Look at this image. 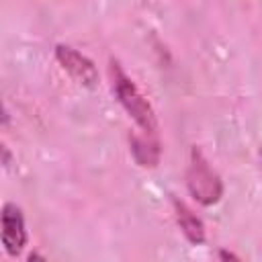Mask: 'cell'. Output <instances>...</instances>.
<instances>
[{"instance_id": "1", "label": "cell", "mask_w": 262, "mask_h": 262, "mask_svg": "<svg viewBox=\"0 0 262 262\" xmlns=\"http://www.w3.org/2000/svg\"><path fill=\"white\" fill-rule=\"evenodd\" d=\"M108 78H111V88L117 100L127 111V115L135 121L141 133L149 137H158V121H156V113L151 104L141 94V90L135 86V82L125 74V70L121 68L117 59H111L108 63Z\"/></svg>"}, {"instance_id": "7", "label": "cell", "mask_w": 262, "mask_h": 262, "mask_svg": "<svg viewBox=\"0 0 262 262\" xmlns=\"http://www.w3.org/2000/svg\"><path fill=\"white\" fill-rule=\"evenodd\" d=\"M219 262H242L233 252H229V250H221L219 252Z\"/></svg>"}, {"instance_id": "4", "label": "cell", "mask_w": 262, "mask_h": 262, "mask_svg": "<svg viewBox=\"0 0 262 262\" xmlns=\"http://www.w3.org/2000/svg\"><path fill=\"white\" fill-rule=\"evenodd\" d=\"M55 57L61 63V68L82 86L94 88L98 84V72L96 66L92 63V59H88L86 55H82L78 49L70 47V45H57L55 47Z\"/></svg>"}, {"instance_id": "6", "label": "cell", "mask_w": 262, "mask_h": 262, "mask_svg": "<svg viewBox=\"0 0 262 262\" xmlns=\"http://www.w3.org/2000/svg\"><path fill=\"white\" fill-rule=\"evenodd\" d=\"M131 151L141 166H156L160 160V143L158 137L149 135H133L131 137Z\"/></svg>"}, {"instance_id": "3", "label": "cell", "mask_w": 262, "mask_h": 262, "mask_svg": "<svg viewBox=\"0 0 262 262\" xmlns=\"http://www.w3.org/2000/svg\"><path fill=\"white\" fill-rule=\"evenodd\" d=\"M0 223H2V246L6 254L18 256L27 244V229L20 207L14 203H4L0 213Z\"/></svg>"}, {"instance_id": "2", "label": "cell", "mask_w": 262, "mask_h": 262, "mask_svg": "<svg viewBox=\"0 0 262 262\" xmlns=\"http://www.w3.org/2000/svg\"><path fill=\"white\" fill-rule=\"evenodd\" d=\"M186 186L201 205H215L223 194L221 178L196 147L190 149V162L186 168Z\"/></svg>"}, {"instance_id": "5", "label": "cell", "mask_w": 262, "mask_h": 262, "mask_svg": "<svg viewBox=\"0 0 262 262\" xmlns=\"http://www.w3.org/2000/svg\"><path fill=\"white\" fill-rule=\"evenodd\" d=\"M174 211H176V221H178L184 237L194 246L203 244L205 242V223L192 213V209H188L182 201L174 199Z\"/></svg>"}, {"instance_id": "8", "label": "cell", "mask_w": 262, "mask_h": 262, "mask_svg": "<svg viewBox=\"0 0 262 262\" xmlns=\"http://www.w3.org/2000/svg\"><path fill=\"white\" fill-rule=\"evenodd\" d=\"M27 262H47L41 254H37V252H33V254H29V258H27Z\"/></svg>"}]
</instances>
